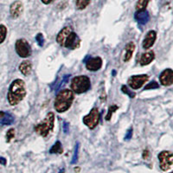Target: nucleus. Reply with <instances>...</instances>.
Returning a JSON list of instances; mask_svg holds the SVG:
<instances>
[{
	"instance_id": "nucleus-25",
	"label": "nucleus",
	"mask_w": 173,
	"mask_h": 173,
	"mask_svg": "<svg viewBox=\"0 0 173 173\" xmlns=\"http://www.w3.org/2000/svg\"><path fill=\"white\" fill-rule=\"evenodd\" d=\"M79 147H80V144L77 143L75 145V151H74V155L72 158L71 164L72 165H75L76 164L78 161V154H79Z\"/></svg>"
},
{
	"instance_id": "nucleus-32",
	"label": "nucleus",
	"mask_w": 173,
	"mask_h": 173,
	"mask_svg": "<svg viewBox=\"0 0 173 173\" xmlns=\"http://www.w3.org/2000/svg\"><path fill=\"white\" fill-rule=\"evenodd\" d=\"M68 130H69V124L68 122H64L63 123V131L65 133H67Z\"/></svg>"
},
{
	"instance_id": "nucleus-21",
	"label": "nucleus",
	"mask_w": 173,
	"mask_h": 173,
	"mask_svg": "<svg viewBox=\"0 0 173 173\" xmlns=\"http://www.w3.org/2000/svg\"><path fill=\"white\" fill-rule=\"evenodd\" d=\"M90 4V0H75V7L77 10H84Z\"/></svg>"
},
{
	"instance_id": "nucleus-28",
	"label": "nucleus",
	"mask_w": 173,
	"mask_h": 173,
	"mask_svg": "<svg viewBox=\"0 0 173 173\" xmlns=\"http://www.w3.org/2000/svg\"><path fill=\"white\" fill-rule=\"evenodd\" d=\"M159 88V85L158 83L155 82V81H152L151 82H150L148 85L145 86V90H148V89H156V88Z\"/></svg>"
},
{
	"instance_id": "nucleus-9",
	"label": "nucleus",
	"mask_w": 173,
	"mask_h": 173,
	"mask_svg": "<svg viewBox=\"0 0 173 173\" xmlns=\"http://www.w3.org/2000/svg\"><path fill=\"white\" fill-rule=\"evenodd\" d=\"M81 44V40L79 38V36L76 35V33H75L73 30L70 32V34L68 36L67 39L64 42L63 47L69 49H75V48H79Z\"/></svg>"
},
{
	"instance_id": "nucleus-29",
	"label": "nucleus",
	"mask_w": 173,
	"mask_h": 173,
	"mask_svg": "<svg viewBox=\"0 0 173 173\" xmlns=\"http://www.w3.org/2000/svg\"><path fill=\"white\" fill-rule=\"evenodd\" d=\"M36 41L38 43V45L40 47H42L44 44V38H43V35L42 33H38L36 36Z\"/></svg>"
},
{
	"instance_id": "nucleus-31",
	"label": "nucleus",
	"mask_w": 173,
	"mask_h": 173,
	"mask_svg": "<svg viewBox=\"0 0 173 173\" xmlns=\"http://www.w3.org/2000/svg\"><path fill=\"white\" fill-rule=\"evenodd\" d=\"M149 156H150L149 151H148V150H145L143 151V155H142L144 159H148V158H149Z\"/></svg>"
},
{
	"instance_id": "nucleus-20",
	"label": "nucleus",
	"mask_w": 173,
	"mask_h": 173,
	"mask_svg": "<svg viewBox=\"0 0 173 173\" xmlns=\"http://www.w3.org/2000/svg\"><path fill=\"white\" fill-rule=\"evenodd\" d=\"M62 152H63V148L60 141H56L49 150V153L51 154H62Z\"/></svg>"
},
{
	"instance_id": "nucleus-33",
	"label": "nucleus",
	"mask_w": 173,
	"mask_h": 173,
	"mask_svg": "<svg viewBox=\"0 0 173 173\" xmlns=\"http://www.w3.org/2000/svg\"><path fill=\"white\" fill-rule=\"evenodd\" d=\"M6 164H7V161H6L5 158H3V157H0V165H6Z\"/></svg>"
},
{
	"instance_id": "nucleus-22",
	"label": "nucleus",
	"mask_w": 173,
	"mask_h": 173,
	"mask_svg": "<svg viewBox=\"0 0 173 173\" xmlns=\"http://www.w3.org/2000/svg\"><path fill=\"white\" fill-rule=\"evenodd\" d=\"M150 0H138L136 4V10L137 11H142L145 10L146 6L148 5Z\"/></svg>"
},
{
	"instance_id": "nucleus-16",
	"label": "nucleus",
	"mask_w": 173,
	"mask_h": 173,
	"mask_svg": "<svg viewBox=\"0 0 173 173\" xmlns=\"http://www.w3.org/2000/svg\"><path fill=\"white\" fill-rule=\"evenodd\" d=\"M71 31V28H69V27H65V28H63L62 30L60 31L59 34L57 35V37H56V41H57V42L59 43L61 46H63L65 40L67 39L68 36L70 34Z\"/></svg>"
},
{
	"instance_id": "nucleus-11",
	"label": "nucleus",
	"mask_w": 173,
	"mask_h": 173,
	"mask_svg": "<svg viewBox=\"0 0 173 173\" xmlns=\"http://www.w3.org/2000/svg\"><path fill=\"white\" fill-rule=\"evenodd\" d=\"M160 83L165 87H169L173 83V71L171 68H167L162 72L159 76Z\"/></svg>"
},
{
	"instance_id": "nucleus-19",
	"label": "nucleus",
	"mask_w": 173,
	"mask_h": 173,
	"mask_svg": "<svg viewBox=\"0 0 173 173\" xmlns=\"http://www.w3.org/2000/svg\"><path fill=\"white\" fill-rule=\"evenodd\" d=\"M32 70V64L30 61H24L19 65V71L24 75H29Z\"/></svg>"
},
{
	"instance_id": "nucleus-12",
	"label": "nucleus",
	"mask_w": 173,
	"mask_h": 173,
	"mask_svg": "<svg viewBox=\"0 0 173 173\" xmlns=\"http://www.w3.org/2000/svg\"><path fill=\"white\" fill-rule=\"evenodd\" d=\"M156 39H157V33L155 30H150L145 35L144 41L142 42V46L145 49L150 48L154 43H155Z\"/></svg>"
},
{
	"instance_id": "nucleus-7",
	"label": "nucleus",
	"mask_w": 173,
	"mask_h": 173,
	"mask_svg": "<svg viewBox=\"0 0 173 173\" xmlns=\"http://www.w3.org/2000/svg\"><path fill=\"white\" fill-rule=\"evenodd\" d=\"M15 49L17 54L22 58H27L31 55V48L30 43L24 38L18 39L16 42Z\"/></svg>"
},
{
	"instance_id": "nucleus-13",
	"label": "nucleus",
	"mask_w": 173,
	"mask_h": 173,
	"mask_svg": "<svg viewBox=\"0 0 173 173\" xmlns=\"http://www.w3.org/2000/svg\"><path fill=\"white\" fill-rule=\"evenodd\" d=\"M23 11H24V5L20 1H15L14 3H12L10 7V13L13 18H19L22 15Z\"/></svg>"
},
{
	"instance_id": "nucleus-1",
	"label": "nucleus",
	"mask_w": 173,
	"mask_h": 173,
	"mask_svg": "<svg viewBox=\"0 0 173 173\" xmlns=\"http://www.w3.org/2000/svg\"><path fill=\"white\" fill-rule=\"evenodd\" d=\"M26 95V88L25 83L23 80L17 79L11 84L9 91H8V101L12 106L18 105L22 101Z\"/></svg>"
},
{
	"instance_id": "nucleus-24",
	"label": "nucleus",
	"mask_w": 173,
	"mask_h": 173,
	"mask_svg": "<svg viewBox=\"0 0 173 173\" xmlns=\"http://www.w3.org/2000/svg\"><path fill=\"white\" fill-rule=\"evenodd\" d=\"M15 134H16V131L14 128H11L9 129L7 132H6V141L7 143H10L12 139L15 138Z\"/></svg>"
},
{
	"instance_id": "nucleus-8",
	"label": "nucleus",
	"mask_w": 173,
	"mask_h": 173,
	"mask_svg": "<svg viewBox=\"0 0 173 173\" xmlns=\"http://www.w3.org/2000/svg\"><path fill=\"white\" fill-rule=\"evenodd\" d=\"M148 79L149 76L146 75H132L128 79V85L131 89H139L148 81Z\"/></svg>"
},
{
	"instance_id": "nucleus-30",
	"label": "nucleus",
	"mask_w": 173,
	"mask_h": 173,
	"mask_svg": "<svg viewBox=\"0 0 173 173\" xmlns=\"http://www.w3.org/2000/svg\"><path fill=\"white\" fill-rule=\"evenodd\" d=\"M131 136H132V128H130L125 134V140H129L130 138H131Z\"/></svg>"
},
{
	"instance_id": "nucleus-14",
	"label": "nucleus",
	"mask_w": 173,
	"mask_h": 173,
	"mask_svg": "<svg viewBox=\"0 0 173 173\" xmlns=\"http://www.w3.org/2000/svg\"><path fill=\"white\" fill-rule=\"evenodd\" d=\"M134 18L138 23L141 25L146 24L150 20L149 12L146 10H142V11H137V12L134 15Z\"/></svg>"
},
{
	"instance_id": "nucleus-5",
	"label": "nucleus",
	"mask_w": 173,
	"mask_h": 173,
	"mask_svg": "<svg viewBox=\"0 0 173 173\" xmlns=\"http://www.w3.org/2000/svg\"><path fill=\"white\" fill-rule=\"evenodd\" d=\"M100 118H101V115H100V112H99L98 108H94L90 111L89 114L84 116L82 121L89 129L93 130L99 124Z\"/></svg>"
},
{
	"instance_id": "nucleus-3",
	"label": "nucleus",
	"mask_w": 173,
	"mask_h": 173,
	"mask_svg": "<svg viewBox=\"0 0 173 173\" xmlns=\"http://www.w3.org/2000/svg\"><path fill=\"white\" fill-rule=\"evenodd\" d=\"M55 125V114L50 112L48 113L44 119L35 126V131L37 134L42 137H48L50 131L53 130Z\"/></svg>"
},
{
	"instance_id": "nucleus-17",
	"label": "nucleus",
	"mask_w": 173,
	"mask_h": 173,
	"mask_svg": "<svg viewBox=\"0 0 173 173\" xmlns=\"http://www.w3.org/2000/svg\"><path fill=\"white\" fill-rule=\"evenodd\" d=\"M14 120H15L14 117L10 113L3 112V111L0 112V124L1 125H12L14 122Z\"/></svg>"
},
{
	"instance_id": "nucleus-35",
	"label": "nucleus",
	"mask_w": 173,
	"mask_h": 173,
	"mask_svg": "<svg viewBox=\"0 0 173 173\" xmlns=\"http://www.w3.org/2000/svg\"><path fill=\"white\" fill-rule=\"evenodd\" d=\"M75 171H80V168H77V169H76V168H75Z\"/></svg>"
},
{
	"instance_id": "nucleus-34",
	"label": "nucleus",
	"mask_w": 173,
	"mask_h": 173,
	"mask_svg": "<svg viewBox=\"0 0 173 173\" xmlns=\"http://www.w3.org/2000/svg\"><path fill=\"white\" fill-rule=\"evenodd\" d=\"M54 0H42V2L44 5H48V4H51Z\"/></svg>"
},
{
	"instance_id": "nucleus-2",
	"label": "nucleus",
	"mask_w": 173,
	"mask_h": 173,
	"mask_svg": "<svg viewBox=\"0 0 173 173\" xmlns=\"http://www.w3.org/2000/svg\"><path fill=\"white\" fill-rule=\"evenodd\" d=\"M74 93L69 89H63L58 93L55 99L54 107L58 113H64L68 110L74 101Z\"/></svg>"
},
{
	"instance_id": "nucleus-10",
	"label": "nucleus",
	"mask_w": 173,
	"mask_h": 173,
	"mask_svg": "<svg viewBox=\"0 0 173 173\" xmlns=\"http://www.w3.org/2000/svg\"><path fill=\"white\" fill-rule=\"evenodd\" d=\"M102 63L103 62L101 57H90L89 59L86 61V67L89 71H97L101 68Z\"/></svg>"
},
{
	"instance_id": "nucleus-26",
	"label": "nucleus",
	"mask_w": 173,
	"mask_h": 173,
	"mask_svg": "<svg viewBox=\"0 0 173 173\" xmlns=\"http://www.w3.org/2000/svg\"><path fill=\"white\" fill-rule=\"evenodd\" d=\"M118 107L116 106V105H113V106H110L109 108H108V114H107V116H106V119L107 120H110L111 118H112V115L114 114L115 111H117L118 110Z\"/></svg>"
},
{
	"instance_id": "nucleus-6",
	"label": "nucleus",
	"mask_w": 173,
	"mask_h": 173,
	"mask_svg": "<svg viewBox=\"0 0 173 173\" xmlns=\"http://www.w3.org/2000/svg\"><path fill=\"white\" fill-rule=\"evenodd\" d=\"M158 160H159V166L160 169L164 171H169L173 165V154L170 151H163L158 156Z\"/></svg>"
},
{
	"instance_id": "nucleus-23",
	"label": "nucleus",
	"mask_w": 173,
	"mask_h": 173,
	"mask_svg": "<svg viewBox=\"0 0 173 173\" xmlns=\"http://www.w3.org/2000/svg\"><path fill=\"white\" fill-rule=\"evenodd\" d=\"M7 35V28L4 24H0V43L5 42Z\"/></svg>"
},
{
	"instance_id": "nucleus-4",
	"label": "nucleus",
	"mask_w": 173,
	"mask_h": 173,
	"mask_svg": "<svg viewBox=\"0 0 173 173\" xmlns=\"http://www.w3.org/2000/svg\"><path fill=\"white\" fill-rule=\"evenodd\" d=\"M91 88L90 79L86 75H79L73 78L71 82V88L75 94H83L88 91Z\"/></svg>"
},
{
	"instance_id": "nucleus-18",
	"label": "nucleus",
	"mask_w": 173,
	"mask_h": 173,
	"mask_svg": "<svg viewBox=\"0 0 173 173\" xmlns=\"http://www.w3.org/2000/svg\"><path fill=\"white\" fill-rule=\"evenodd\" d=\"M125 56H124V61L125 62H128L129 60L132 57V55L135 49V44L133 42H129L126 45H125Z\"/></svg>"
},
{
	"instance_id": "nucleus-27",
	"label": "nucleus",
	"mask_w": 173,
	"mask_h": 173,
	"mask_svg": "<svg viewBox=\"0 0 173 173\" xmlns=\"http://www.w3.org/2000/svg\"><path fill=\"white\" fill-rule=\"evenodd\" d=\"M121 91L125 94V95H127L129 96V97H131V98H134L135 97V93H133L131 89H130L129 88H127L126 86H122L121 87Z\"/></svg>"
},
{
	"instance_id": "nucleus-15",
	"label": "nucleus",
	"mask_w": 173,
	"mask_h": 173,
	"mask_svg": "<svg viewBox=\"0 0 173 173\" xmlns=\"http://www.w3.org/2000/svg\"><path fill=\"white\" fill-rule=\"evenodd\" d=\"M155 58V54L153 51H148V52H145L144 53L140 60H139V64L141 66H146L150 64L151 62H152V61Z\"/></svg>"
}]
</instances>
